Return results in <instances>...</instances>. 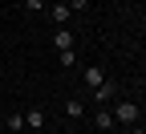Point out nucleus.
Segmentation results:
<instances>
[{"instance_id":"obj_1","label":"nucleus","mask_w":146,"mask_h":134,"mask_svg":"<svg viewBox=\"0 0 146 134\" xmlns=\"http://www.w3.org/2000/svg\"><path fill=\"white\" fill-rule=\"evenodd\" d=\"M110 114H114V126H134L138 122V106L134 102H118Z\"/></svg>"},{"instance_id":"obj_2","label":"nucleus","mask_w":146,"mask_h":134,"mask_svg":"<svg viewBox=\"0 0 146 134\" xmlns=\"http://www.w3.org/2000/svg\"><path fill=\"white\" fill-rule=\"evenodd\" d=\"M114 93H118V85H114V81H102L98 89H89V98H94L98 106H106V102H114Z\"/></svg>"},{"instance_id":"obj_3","label":"nucleus","mask_w":146,"mask_h":134,"mask_svg":"<svg viewBox=\"0 0 146 134\" xmlns=\"http://www.w3.org/2000/svg\"><path fill=\"white\" fill-rule=\"evenodd\" d=\"M81 77H85V85H89V89H98V85L106 81V73H102L98 65H85V73H81Z\"/></svg>"},{"instance_id":"obj_4","label":"nucleus","mask_w":146,"mask_h":134,"mask_svg":"<svg viewBox=\"0 0 146 134\" xmlns=\"http://www.w3.org/2000/svg\"><path fill=\"white\" fill-rule=\"evenodd\" d=\"M94 126H98V130H102V134H106V130H114V114H110V110H106V106H102V110H98V114H94Z\"/></svg>"},{"instance_id":"obj_5","label":"nucleus","mask_w":146,"mask_h":134,"mask_svg":"<svg viewBox=\"0 0 146 134\" xmlns=\"http://www.w3.org/2000/svg\"><path fill=\"white\" fill-rule=\"evenodd\" d=\"M65 114H69L73 122H77V118H85V102H81V98H69V102H65Z\"/></svg>"},{"instance_id":"obj_6","label":"nucleus","mask_w":146,"mask_h":134,"mask_svg":"<svg viewBox=\"0 0 146 134\" xmlns=\"http://www.w3.org/2000/svg\"><path fill=\"white\" fill-rule=\"evenodd\" d=\"M25 126H29V130H41V126H45V110H29V114H25Z\"/></svg>"},{"instance_id":"obj_7","label":"nucleus","mask_w":146,"mask_h":134,"mask_svg":"<svg viewBox=\"0 0 146 134\" xmlns=\"http://www.w3.org/2000/svg\"><path fill=\"white\" fill-rule=\"evenodd\" d=\"M53 45H57V49H73V33L69 29H57V33H53Z\"/></svg>"},{"instance_id":"obj_8","label":"nucleus","mask_w":146,"mask_h":134,"mask_svg":"<svg viewBox=\"0 0 146 134\" xmlns=\"http://www.w3.org/2000/svg\"><path fill=\"white\" fill-rule=\"evenodd\" d=\"M49 16H53L57 25H65V21H69V4H49Z\"/></svg>"},{"instance_id":"obj_9","label":"nucleus","mask_w":146,"mask_h":134,"mask_svg":"<svg viewBox=\"0 0 146 134\" xmlns=\"http://www.w3.org/2000/svg\"><path fill=\"white\" fill-rule=\"evenodd\" d=\"M25 8L29 12H41V8H49V0H25Z\"/></svg>"},{"instance_id":"obj_10","label":"nucleus","mask_w":146,"mask_h":134,"mask_svg":"<svg viewBox=\"0 0 146 134\" xmlns=\"http://www.w3.org/2000/svg\"><path fill=\"white\" fill-rule=\"evenodd\" d=\"M8 130H25V114H12V118H8Z\"/></svg>"},{"instance_id":"obj_11","label":"nucleus","mask_w":146,"mask_h":134,"mask_svg":"<svg viewBox=\"0 0 146 134\" xmlns=\"http://www.w3.org/2000/svg\"><path fill=\"white\" fill-rule=\"evenodd\" d=\"M85 4H89V0H69V12H81Z\"/></svg>"},{"instance_id":"obj_12","label":"nucleus","mask_w":146,"mask_h":134,"mask_svg":"<svg viewBox=\"0 0 146 134\" xmlns=\"http://www.w3.org/2000/svg\"><path fill=\"white\" fill-rule=\"evenodd\" d=\"M126 130H130V134H146V130H138V122H134V126H126Z\"/></svg>"},{"instance_id":"obj_13","label":"nucleus","mask_w":146,"mask_h":134,"mask_svg":"<svg viewBox=\"0 0 146 134\" xmlns=\"http://www.w3.org/2000/svg\"><path fill=\"white\" fill-rule=\"evenodd\" d=\"M0 85H4V69H0Z\"/></svg>"},{"instance_id":"obj_14","label":"nucleus","mask_w":146,"mask_h":134,"mask_svg":"<svg viewBox=\"0 0 146 134\" xmlns=\"http://www.w3.org/2000/svg\"><path fill=\"white\" fill-rule=\"evenodd\" d=\"M106 134H114V130H106Z\"/></svg>"}]
</instances>
